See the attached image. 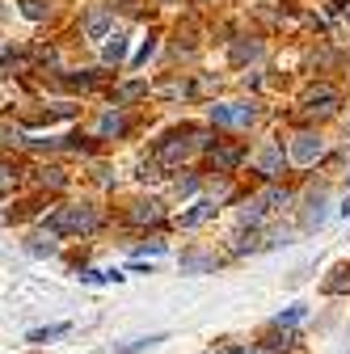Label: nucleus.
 Instances as JSON below:
<instances>
[{"label": "nucleus", "mask_w": 350, "mask_h": 354, "mask_svg": "<svg viewBox=\"0 0 350 354\" xmlns=\"http://www.w3.org/2000/svg\"><path fill=\"white\" fill-rule=\"evenodd\" d=\"M203 148H211L207 131H199V127H182V131H173V136L156 140V160L178 165V160H186L190 152H203Z\"/></svg>", "instance_id": "nucleus-1"}, {"label": "nucleus", "mask_w": 350, "mask_h": 354, "mask_svg": "<svg viewBox=\"0 0 350 354\" xmlns=\"http://www.w3.org/2000/svg\"><path fill=\"white\" fill-rule=\"evenodd\" d=\"M102 224V215L89 207V203H80V207H59L51 219H47V232L51 236H72V232H93Z\"/></svg>", "instance_id": "nucleus-2"}, {"label": "nucleus", "mask_w": 350, "mask_h": 354, "mask_svg": "<svg viewBox=\"0 0 350 354\" xmlns=\"http://www.w3.org/2000/svg\"><path fill=\"white\" fill-rule=\"evenodd\" d=\"M257 118V106L253 102H237V106H211V122L215 127H249Z\"/></svg>", "instance_id": "nucleus-3"}, {"label": "nucleus", "mask_w": 350, "mask_h": 354, "mask_svg": "<svg viewBox=\"0 0 350 354\" xmlns=\"http://www.w3.org/2000/svg\"><path fill=\"white\" fill-rule=\"evenodd\" d=\"M110 21H114V13L106 5H93L89 13L80 17V34L89 38V42H102V38H110Z\"/></svg>", "instance_id": "nucleus-4"}, {"label": "nucleus", "mask_w": 350, "mask_h": 354, "mask_svg": "<svg viewBox=\"0 0 350 354\" xmlns=\"http://www.w3.org/2000/svg\"><path fill=\"white\" fill-rule=\"evenodd\" d=\"M321 152H325V144H321V136H313V131H300L291 140V160L295 165H317Z\"/></svg>", "instance_id": "nucleus-5"}, {"label": "nucleus", "mask_w": 350, "mask_h": 354, "mask_svg": "<svg viewBox=\"0 0 350 354\" xmlns=\"http://www.w3.org/2000/svg\"><path fill=\"white\" fill-rule=\"evenodd\" d=\"M253 165H257L261 177H279L283 165H287V160H283V144H275V140H270V144H261V152L253 156Z\"/></svg>", "instance_id": "nucleus-6"}, {"label": "nucleus", "mask_w": 350, "mask_h": 354, "mask_svg": "<svg viewBox=\"0 0 350 354\" xmlns=\"http://www.w3.org/2000/svg\"><path fill=\"white\" fill-rule=\"evenodd\" d=\"M325 203H329V198H325V190H317V194L308 198V211H304V228H308V232L325 224V215H329V211H325Z\"/></svg>", "instance_id": "nucleus-7"}, {"label": "nucleus", "mask_w": 350, "mask_h": 354, "mask_svg": "<svg viewBox=\"0 0 350 354\" xmlns=\"http://www.w3.org/2000/svg\"><path fill=\"white\" fill-rule=\"evenodd\" d=\"M160 203L156 198H148V203H136V207H131V224H160Z\"/></svg>", "instance_id": "nucleus-8"}, {"label": "nucleus", "mask_w": 350, "mask_h": 354, "mask_svg": "<svg viewBox=\"0 0 350 354\" xmlns=\"http://www.w3.org/2000/svg\"><path fill=\"white\" fill-rule=\"evenodd\" d=\"M241 160H245V148H215L211 152V165L220 169V173H232Z\"/></svg>", "instance_id": "nucleus-9"}, {"label": "nucleus", "mask_w": 350, "mask_h": 354, "mask_svg": "<svg viewBox=\"0 0 350 354\" xmlns=\"http://www.w3.org/2000/svg\"><path fill=\"white\" fill-rule=\"evenodd\" d=\"M333 102H338V93H333L329 84H321V88H313V93H308V102H304V106H308L313 114H317V110H321V114H329V110H333Z\"/></svg>", "instance_id": "nucleus-10"}, {"label": "nucleus", "mask_w": 350, "mask_h": 354, "mask_svg": "<svg viewBox=\"0 0 350 354\" xmlns=\"http://www.w3.org/2000/svg\"><path fill=\"white\" fill-rule=\"evenodd\" d=\"M59 245H55V236L51 232H34L30 241H26V253H34V257H51Z\"/></svg>", "instance_id": "nucleus-11"}, {"label": "nucleus", "mask_w": 350, "mask_h": 354, "mask_svg": "<svg viewBox=\"0 0 350 354\" xmlns=\"http://www.w3.org/2000/svg\"><path fill=\"white\" fill-rule=\"evenodd\" d=\"M203 270H215V257L211 253H186L182 257V274H203Z\"/></svg>", "instance_id": "nucleus-12"}, {"label": "nucleus", "mask_w": 350, "mask_h": 354, "mask_svg": "<svg viewBox=\"0 0 350 354\" xmlns=\"http://www.w3.org/2000/svg\"><path fill=\"white\" fill-rule=\"evenodd\" d=\"M156 342H165V337H160V333H152V337H131V342L110 346L106 354H136V350H148V346H156Z\"/></svg>", "instance_id": "nucleus-13"}, {"label": "nucleus", "mask_w": 350, "mask_h": 354, "mask_svg": "<svg viewBox=\"0 0 350 354\" xmlns=\"http://www.w3.org/2000/svg\"><path fill=\"white\" fill-rule=\"evenodd\" d=\"M102 59H106V64H122V59H127V34H114V38L106 42Z\"/></svg>", "instance_id": "nucleus-14"}, {"label": "nucleus", "mask_w": 350, "mask_h": 354, "mask_svg": "<svg viewBox=\"0 0 350 354\" xmlns=\"http://www.w3.org/2000/svg\"><path fill=\"white\" fill-rule=\"evenodd\" d=\"M98 131H102V136H122V131H127V118H122L118 110H106L102 122H98Z\"/></svg>", "instance_id": "nucleus-15"}, {"label": "nucleus", "mask_w": 350, "mask_h": 354, "mask_svg": "<svg viewBox=\"0 0 350 354\" xmlns=\"http://www.w3.org/2000/svg\"><path fill=\"white\" fill-rule=\"evenodd\" d=\"M245 59H261V42H232V64Z\"/></svg>", "instance_id": "nucleus-16"}, {"label": "nucleus", "mask_w": 350, "mask_h": 354, "mask_svg": "<svg viewBox=\"0 0 350 354\" xmlns=\"http://www.w3.org/2000/svg\"><path fill=\"white\" fill-rule=\"evenodd\" d=\"M148 93V84L144 80H136V84H122V88H114V106H122V102H136V97H144Z\"/></svg>", "instance_id": "nucleus-17"}, {"label": "nucleus", "mask_w": 350, "mask_h": 354, "mask_svg": "<svg viewBox=\"0 0 350 354\" xmlns=\"http://www.w3.org/2000/svg\"><path fill=\"white\" fill-rule=\"evenodd\" d=\"M333 274H338V279L325 283V295H342V291H350V266H338Z\"/></svg>", "instance_id": "nucleus-18"}, {"label": "nucleus", "mask_w": 350, "mask_h": 354, "mask_svg": "<svg viewBox=\"0 0 350 354\" xmlns=\"http://www.w3.org/2000/svg\"><path fill=\"white\" fill-rule=\"evenodd\" d=\"M64 84H68V88H80V93H84V88L102 84V72H80V76H64Z\"/></svg>", "instance_id": "nucleus-19"}, {"label": "nucleus", "mask_w": 350, "mask_h": 354, "mask_svg": "<svg viewBox=\"0 0 350 354\" xmlns=\"http://www.w3.org/2000/svg\"><path fill=\"white\" fill-rule=\"evenodd\" d=\"M257 203H261V207H266V211H279V207H287L291 198H287V190H279V186H270V190H266V194H261Z\"/></svg>", "instance_id": "nucleus-20"}, {"label": "nucleus", "mask_w": 350, "mask_h": 354, "mask_svg": "<svg viewBox=\"0 0 350 354\" xmlns=\"http://www.w3.org/2000/svg\"><path fill=\"white\" fill-rule=\"evenodd\" d=\"M211 211H215V203H199L194 211H186V215H182V228H194V224H203V219H207Z\"/></svg>", "instance_id": "nucleus-21"}, {"label": "nucleus", "mask_w": 350, "mask_h": 354, "mask_svg": "<svg viewBox=\"0 0 350 354\" xmlns=\"http://www.w3.org/2000/svg\"><path fill=\"white\" fill-rule=\"evenodd\" d=\"M21 13H26L30 21H42V17L51 13V5H47V0H21Z\"/></svg>", "instance_id": "nucleus-22"}, {"label": "nucleus", "mask_w": 350, "mask_h": 354, "mask_svg": "<svg viewBox=\"0 0 350 354\" xmlns=\"http://www.w3.org/2000/svg\"><path fill=\"white\" fill-rule=\"evenodd\" d=\"M68 329H72V325H47V329H34V333H30V342H38V346H42V342H51V337H64Z\"/></svg>", "instance_id": "nucleus-23"}, {"label": "nucleus", "mask_w": 350, "mask_h": 354, "mask_svg": "<svg viewBox=\"0 0 350 354\" xmlns=\"http://www.w3.org/2000/svg\"><path fill=\"white\" fill-rule=\"evenodd\" d=\"M261 211H266V207H261L257 198L245 203V207H241V224H261Z\"/></svg>", "instance_id": "nucleus-24"}, {"label": "nucleus", "mask_w": 350, "mask_h": 354, "mask_svg": "<svg viewBox=\"0 0 350 354\" xmlns=\"http://www.w3.org/2000/svg\"><path fill=\"white\" fill-rule=\"evenodd\" d=\"M80 283H122V274H114V270H89V274H80Z\"/></svg>", "instance_id": "nucleus-25"}, {"label": "nucleus", "mask_w": 350, "mask_h": 354, "mask_svg": "<svg viewBox=\"0 0 350 354\" xmlns=\"http://www.w3.org/2000/svg\"><path fill=\"white\" fill-rule=\"evenodd\" d=\"M38 182H42V186H51V190H59V186H64V169H42V173H38Z\"/></svg>", "instance_id": "nucleus-26"}, {"label": "nucleus", "mask_w": 350, "mask_h": 354, "mask_svg": "<svg viewBox=\"0 0 350 354\" xmlns=\"http://www.w3.org/2000/svg\"><path fill=\"white\" fill-rule=\"evenodd\" d=\"M300 317H304V308L295 304V308H287V313H279V317H275V329H287V325H295Z\"/></svg>", "instance_id": "nucleus-27"}, {"label": "nucleus", "mask_w": 350, "mask_h": 354, "mask_svg": "<svg viewBox=\"0 0 350 354\" xmlns=\"http://www.w3.org/2000/svg\"><path fill=\"white\" fill-rule=\"evenodd\" d=\"M199 190V177H182V182H178V194H194Z\"/></svg>", "instance_id": "nucleus-28"}, {"label": "nucleus", "mask_w": 350, "mask_h": 354, "mask_svg": "<svg viewBox=\"0 0 350 354\" xmlns=\"http://www.w3.org/2000/svg\"><path fill=\"white\" fill-rule=\"evenodd\" d=\"M152 51H156V38H148V42H144V47H140V55H136V64H148V55H152Z\"/></svg>", "instance_id": "nucleus-29"}, {"label": "nucleus", "mask_w": 350, "mask_h": 354, "mask_svg": "<svg viewBox=\"0 0 350 354\" xmlns=\"http://www.w3.org/2000/svg\"><path fill=\"white\" fill-rule=\"evenodd\" d=\"M110 5H114V9H131V13H136V9H140V0H110Z\"/></svg>", "instance_id": "nucleus-30"}, {"label": "nucleus", "mask_w": 350, "mask_h": 354, "mask_svg": "<svg viewBox=\"0 0 350 354\" xmlns=\"http://www.w3.org/2000/svg\"><path fill=\"white\" fill-rule=\"evenodd\" d=\"M160 5H178V0H160Z\"/></svg>", "instance_id": "nucleus-31"}, {"label": "nucleus", "mask_w": 350, "mask_h": 354, "mask_svg": "<svg viewBox=\"0 0 350 354\" xmlns=\"http://www.w3.org/2000/svg\"><path fill=\"white\" fill-rule=\"evenodd\" d=\"M0 17H5V9H0Z\"/></svg>", "instance_id": "nucleus-32"}]
</instances>
